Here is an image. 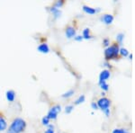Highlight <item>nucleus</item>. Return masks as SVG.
I'll return each mask as SVG.
<instances>
[{
	"label": "nucleus",
	"mask_w": 135,
	"mask_h": 133,
	"mask_svg": "<svg viewBox=\"0 0 135 133\" xmlns=\"http://www.w3.org/2000/svg\"><path fill=\"white\" fill-rule=\"evenodd\" d=\"M74 93H75V91H74L73 89H70V90H69V91H67V92H65L64 93H62L61 97L62 98H69V97L73 96Z\"/></svg>",
	"instance_id": "15"
},
{
	"label": "nucleus",
	"mask_w": 135,
	"mask_h": 133,
	"mask_svg": "<svg viewBox=\"0 0 135 133\" xmlns=\"http://www.w3.org/2000/svg\"><path fill=\"white\" fill-rule=\"evenodd\" d=\"M119 51L120 48L117 44H114L107 47L104 50V58H105V60H110L116 58L119 55Z\"/></svg>",
	"instance_id": "2"
},
{
	"label": "nucleus",
	"mask_w": 135,
	"mask_h": 133,
	"mask_svg": "<svg viewBox=\"0 0 135 133\" xmlns=\"http://www.w3.org/2000/svg\"><path fill=\"white\" fill-rule=\"evenodd\" d=\"M47 129H51V130H55V126H54L52 123H50L49 125L47 126Z\"/></svg>",
	"instance_id": "27"
},
{
	"label": "nucleus",
	"mask_w": 135,
	"mask_h": 133,
	"mask_svg": "<svg viewBox=\"0 0 135 133\" xmlns=\"http://www.w3.org/2000/svg\"><path fill=\"white\" fill-rule=\"evenodd\" d=\"M37 51L42 54H48L50 52V47L46 42H42L37 47Z\"/></svg>",
	"instance_id": "10"
},
{
	"label": "nucleus",
	"mask_w": 135,
	"mask_h": 133,
	"mask_svg": "<svg viewBox=\"0 0 135 133\" xmlns=\"http://www.w3.org/2000/svg\"><path fill=\"white\" fill-rule=\"evenodd\" d=\"M109 77H110V71L108 69H104L103 71H101V73L99 75V82L106 81Z\"/></svg>",
	"instance_id": "12"
},
{
	"label": "nucleus",
	"mask_w": 135,
	"mask_h": 133,
	"mask_svg": "<svg viewBox=\"0 0 135 133\" xmlns=\"http://www.w3.org/2000/svg\"><path fill=\"white\" fill-rule=\"evenodd\" d=\"M112 133H130V132L126 130H123V129H114Z\"/></svg>",
	"instance_id": "22"
},
{
	"label": "nucleus",
	"mask_w": 135,
	"mask_h": 133,
	"mask_svg": "<svg viewBox=\"0 0 135 133\" xmlns=\"http://www.w3.org/2000/svg\"><path fill=\"white\" fill-rule=\"evenodd\" d=\"M49 11L51 12V14H52L54 19H59L62 14V11L60 9H59V8L54 7V6H51V7L49 8Z\"/></svg>",
	"instance_id": "7"
},
{
	"label": "nucleus",
	"mask_w": 135,
	"mask_h": 133,
	"mask_svg": "<svg viewBox=\"0 0 135 133\" xmlns=\"http://www.w3.org/2000/svg\"><path fill=\"white\" fill-rule=\"evenodd\" d=\"M85 100H86V96H85L84 95H81L75 100L74 104H75L76 105H78V104H83V102H85Z\"/></svg>",
	"instance_id": "14"
},
{
	"label": "nucleus",
	"mask_w": 135,
	"mask_h": 133,
	"mask_svg": "<svg viewBox=\"0 0 135 133\" xmlns=\"http://www.w3.org/2000/svg\"><path fill=\"white\" fill-rule=\"evenodd\" d=\"M60 112H61V105L60 104H54L48 111L47 116L51 121H55V120H57L59 113Z\"/></svg>",
	"instance_id": "4"
},
{
	"label": "nucleus",
	"mask_w": 135,
	"mask_h": 133,
	"mask_svg": "<svg viewBox=\"0 0 135 133\" xmlns=\"http://www.w3.org/2000/svg\"><path fill=\"white\" fill-rule=\"evenodd\" d=\"M16 93L14 90H12V89L7 90L6 92V100H7V102H14L16 101Z\"/></svg>",
	"instance_id": "8"
},
{
	"label": "nucleus",
	"mask_w": 135,
	"mask_h": 133,
	"mask_svg": "<svg viewBox=\"0 0 135 133\" xmlns=\"http://www.w3.org/2000/svg\"><path fill=\"white\" fill-rule=\"evenodd\" d=\"M8 128V122L6 121V117L2 113H0V132L6 131Z\"/></svg>",
	"instance_id": "6"
},
{
	"label": "nucleus",
	"mask_w": 135,
	"mask_h": 133,
	"mask_svg": "<svg viewBox=\"0 0 135 133\" xmlns=\"http://www.w3.org/2000/svg\"><path fill=\"white\" fill-rule=\"evenodd\" d=\"M82 37H83V39H86V40H89V39L92 38V36H91V34H90V30H89V28H85L83 30Z\"/></svg>",
	"instance_id": "13"
},
{
	"label": "nucleus",
	"mask_w": 135,
	"mask_h": 133,
	"mask_svg": "<svg viewBox=\"0 0 135 133\" xmlns=\"http://www.w3.org/2000/svg\"><path fill=\"white\" fill-rule=\"evenodd\" d=\"M73 110H74V105H73V104H69V105L65 106V112H66L67 114L71 113L73 112Z\"/></svg>",
	"instance_id": "19"
},
{
	"label": "nucleus",
	"mask_w": 135,
	"mask_h": 133,
	"mask_svg": "<svg viewBox=\"0 0 135 133\" xmlns=\"http://www.w3.org/2000/svg\"><path fill=\"white\" fill-rule=\"evenodd\" d=\"M119 53L123 57H127L129 55V51H128V50L125 49V48H121L119 51Z\"/></svg>",
	"instance_id": "21"
},
{
	"label": "nucleus",
	"mask_w": 135,
	"mask_h": 133,
	"mask_svg": "<svg viewBox=\"0 0 135 133\" xmlns=\"http://www.w3.org/2000/svg\"><path fill=\"white\" fill-rule=\"evenodd\" d=\"M123 39H124V34L122 33V32H120V33H118L116 35V41H117V42L120 43V44L123 42Z\"/></svg>",
	"instance_id": "20"
},
{
	"label": "nucleus",
	"mask_w": 135,
	"mask_h": 133,
	"mask_svg": "<svg viewBox=\"0 0 135 133\" xmlns=\"http://www.w3.org/2000/svg\"><path fill=\"white\" fill-rule=\"evenodd\" d=\"M100 19H101V21L103 22L104 23H105V24H111V23H113V21H114V16L111 14H103Z\"/></svg>",
	"instance_id": "9"
},
{
	"label": "nucleus",
	"mask_w": 135,
	"mask_h": 133,
	"mask_svg": "<svg viewBox=\"0 0 135 133\" xmlns=\"http://www.w3.org/2000/svg\"><path fill=\"white\" fill-rule=\"evenodd\" d=\"M103 44H104V46H105L106 48L109 47L110 46V40L108 38H104L103 40Z\"/></svg>",
	"instance_id": "23"
},
{
	"label": "nucleus",
	"mask_w": 135,
	"mask_h": 133,
	"mask_svg": "<svg viewBox=\"0 0 135 133\" xmlns=\"http://www.w3.org/2000/svg\"><path fill=\"white\" fill-rule=\"evenodd\" d=\"M98 109H101L103 111V112L105 114L106 117L110 116V106H111V101L110 99H108L107 97L104 96L101 97L98 101L97 102Z\"/></svg>",
	"instance_id": "3"
},
{
	"label": "nucleus",
	"mask_w": 135,
	"mask_h": 133,
	"mask_svg": "<svg viewBox=\"0 0 135 133\" xmlns=\"http://www.w3.org/2000/svg\"><path fill=\"white\" fill-rule=\"evenodd\" d=\"M91 107H92L93 110H97L98 109V106H97V104L95 102H93L92 104H91Z\"/></svg>",
	"instance_id": "24"
},
{
	"label": "nucleus",
	"mask_w": 135,
	"mask_h": 133,
	"mask_svg": "<svg viewBox=\"0 0 135 133\" xmlns=\"http://www.w3.org/2000/svg\"><path fill=\"white\" fill-rule=\"evenodd\" d=\"M50 123H51V120L48 118L47 115H45V116H43L42 118V124L43 126H46V127H47Z\"/></svg>",
	"instance_id": "18"
},
{
	"label": "nucleus",
	"mask_w": 135,
	"mask_h": 133,
	"mask_svg": "<svg viewBox=\"0 0 135 133\" xmlns=\"http://www.w3.org/2000/svg\"><path fill=\"white\" fill-rule=\"evenodd\" d=\"M104 65H105V67H111V65H110L108 62H104Z\"/></svg>",
	"instance_id": "28"
},
{
	"label": "nucleus",
	"mask_w": 135,
	"mask_h": 133,
	"mask_svg": "<svg viewBox=\"0 0 135 133\" xmlns=\"http://www.w3.org/2000/svg\"><path fill=\"white\" fill-rule=\"evenodd\" d=\"M65 34H66V37L68 39L74 38V37L77 35V30H76L75 27L69 25V26H68L66 28V30H65Z\"/></svg>",
	"instance_id": "5"
},
{
	"label": "nucleus",
	"mask_w": 135,
	"mask_h": 133,
	"mask_svg": "<svg viewBox=\"0 0 135 133\" xmlns=\"http://www.w3.org/2000/svg\"><path fill=\"white\" fill-rule=\"evenodd\" d=\"M74 39H75V41H81L83 40V37H82V35H76L74 37Z\"/></svg>",
	"instance_id": "25"
},
{
	"label": "nucleus",
	"mask_w": 135,
	"mask_h": 133,
	"mask_svg": "<svg viewBox=\"0 0 135 133\" xmlns=\"http://www.w3.org/2000/svg\"><path fill=\"white\" fill-rule=\"evenodd\" d=\"M44 133H55V130H51V129H46Z\"/></svg>",
	"instance_id": "26"
},
{
	"label": "nucleus",
	"mask_w": 135,
	"mask_h": 133,
	"mask_svg": "<svg viewBox=\"0 0 135 133\" xmlns=\"http://www.w3.org/2000/svg\"><path fill=\"white\" fill-rule=\"evenodd\" d=\"M99 86L101 87L102 90H104V91H108V89H109V85L106 83V81L99 82Z\"/></svg>",
	"instance_id": "17"
},
{
	"label": "nucleus",
	"mask_w": 135,
	"mask_h": 133,
	"mask_svg": "<svg viewBox=\"0 0 135 133\" xmlns=\"http://www.w3.org/2000/svg\"><path fill=\"white\" fill-rule=\"evenodd\" d=\"M83 11L86 14H95L97 13H98L101 11L100 8H93L91 6H83Z\"/></svg>",
	"instance_id": "11"
},
{
	"label": "nucleus",
	"mask_w": 135,
	"mask_h": 133,
	"mask_svg": "<svg viewBox=\"0 0 135 133\" xmlns=\"http://www.w3.org/2000/svg\"><path fill=\"white\" fill-rule=\"evenodd\" d=\"M26 127L27 123L25 120L21 117H16L8 126L6 133H23L26 130Z\"/></svg>",
	"instance_id": "1"
},
{
	"label": "nucleus",
	"mask_w": 135,
	"mask_h": 133,
	"mask_svg": "<svg viewBox=\"0 0 135 133\" xmlns=\"http://www.w3.org/2000/svg\"><path fill=\"white\" fill-rule=\"evenodd\" d=\"M64 3H65L64 0H57V1L54 2V4H53V6H54V7L60 9V8H61L62 6H63V5H64Z\"/></svg>",
	"instance_id": "16"
}]
</instances>
